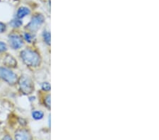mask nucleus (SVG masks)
Segmentation results:
<instances>
[{
    "label": "nucleus",
    "instance_id": "nucleus-3",
    "mask_svg": "<svg viewBox=\"0 0 159 140\" xmlns=\"http://www.w3.org/2000/svg\"><path fill=\"white\" fill-rule=\"evenodd\" d=\"M20 91L24 94H29L33 90V84L30 79L27 76H22L19 80Z\"/></svg>",
    "mask_w": 159,
    "mask_h": 140
},
{
    "label": "nucleus",
    "instance_id": "nucleus-14",
    "mask_svg": "<svg viewBox=\"0 0 159 140\" xmlns=\"http://www.w3.org/2000/svg\"><path fill=\"white\" fill-rule=\"evenodd\" d=\"M24 38H25V40H26L28 43H30L32 41V38H33L31 36V35L29 34V33H25V34H24Z\"/></svg>",
    "mask_w": 159,
    "mask_h": 140
},
{
    "label": "nucleus",
    "instance_id": "nucleus-8",
    "mask_svg": "<svg viewBox=\"0 0 159 140\" xmlns=\"http://www.w3.org/2000/svg\"><path fill=\"white\" fill-rule=\"evenodd\" d=\"M4 63L9 67H15L16 65V61L11 55H7L4 58Z\"/></svg>",
    "mask_w": 159,
    "mask_h": 140
},
{
    "label": "nucleus",
    "instance_id": "nucleus-17",
    "mask_svg": "<svg viewBox=\"0 0 159 140\" xmlns=\"http://www.w3.org/2000/svg\"><path fill=\"white\" fill-rule=\"evenodd\" d=\"M4 139H11V137H4Z\"/></svg>",
    "mask_w": 159,
    "mask_h": 140
},
{
    "label": "nucleus",
    "instance_id": "nucleus-5",
    "mask_svg": "<svg viewBox=\"0 0 159 140\" xmlns=\"http://www.w3.org/2000/svg\"><path fill=\"white\" fill-rule=\"evenodd\" d=\"M9 43L12 48L16 50L19 49L24 45V42L19 35L16 34H12L9 35Z\"/></svg>",
    "mask_w": 159,
    "mask_h": 140
},
{
    "label": "nucleus",
    "instance_id": "nucleus-12",
    "mask_svg": "<svg viewBox=\"0 0 159 140\" xmlns=\"http://www.w3.org/2000/svg\"><path fill=\"white\" fill-rule=\"evenodd\" d=\"M50 88H51V86H50V84L49 83L45 82V83L43 84V85H42L43 90L48 91H50Z\"/></svg>",
    "mask_w": 159,
    "mask_h": 140
},
{
    "label": "nucleus",
    "instance_id": "nucleus-7",
    "mask_svg": "<svg viewBox=\"0 0 159 140\" xmlns=\"http://www.w3.org/2000/svg\"><path fill=\"white\" fill-rule=\"evenodd\" d=\"M30 11L29 8H27V7H20V8L17 11V14H16V16L18 19H22V18L25 17V16H27V15L30 14Z\"/></svg>",
    "mask_w": 159,
    "mask_h": 140
},
{
    "label": "nucleus",
    "instance_id": "nucleus-16",
    "mask_svg": "<svg viewBox=\"0 0 159 140\" xmlns=\"http://www.w3.org/2000/svg\"><path fill=\"white\" fill-rule=\"evenodd\" d=\"M5 30H6V25L4 24L3 23L0 22V33L4 32Z\"/></svg>",
    "mask_w": 159,
    "mask_h": 140
},
{
    "label": "nucleus",
    "instance_id": "nucleus-4",
    "mask_svg": "<svg viewBox=\"0 0 159 140\" xmlns=\"http://www.w3.org/2000/svg\"><path fill=\"white\" fill-rule=\"evenodd\" d=\"M44 17L41 14H36L32 18L31 21L27 25V28L31 31H36L44 22Z\"/></svg>",
    "mask_w": 159,
    "mask_h": 140
},
{
    "label": "nucleus",
    "instance_id": "nucleus-6",
    "mask_svg": "<svg viewBox=\"0 0 159 140\" xmlns=\"http://www.w3.org/2000/svg\"><path fill=\"white\" fill-rule=\"evenodd\" d=\"M15 138L16 139H30L31 137L27 131L22 129V130H19L16 132Z\"/></svg>",
    "mask_w": 159,
    "mask_h": 140
},
{
    "label": "nucleus",
    "instance_id": "nucleus-15",
    "mask_svg": "<svg viewBox=\"0 0 159 140\" xmlns=\"http://www.w3.org/2000/svg\"><path fill=\"white\" fill-rule=\"evenodd\" d=\"M45 103L48 108H50V96L48 95L45 100Z\"/></svg>",
    "mask_w": 159,
    "mask_h": 140
},
{
    "label": "nucleus",
    "instance_id": "nucleus-11",
    "mask_svg": "<svg viewBox=\"0 0 159 140\" xmlns=\"http://www.w3.org/2000/svg\"><path fill=\"white\" fill-rule=\"evenodd\" d=\"M23 24V22L20 21L19 19H16V20H13V21L11 22V25L13 27H20V25Z\"/></svg>",
    "mask_w": 159,
    "mask_h": 140
},
{
    "label": "nucleus",
    "instance_id": "nucleus-13",
    "mask_svg": "<svg viewBox=\"0 0 159 140\" xmlns=\"http://www.w3.org/2000/svg\"><path fill=\"white\" fill-rule=\"evenodd\" d=\"M7 49V45L4 43L0 41V52H3Z\"/></svg>",
    "mask_w": 159,
    "mask_h": 140
},
{
    "label": "nucleus",
    "instance_id": "nucleus-1",
    "mask_svg": "<svg viewBox=\"0 0 159 140\" xmlns=\"http://www.w3.org/2000/svg\"><path fill=\"white\" fill-rule=\"evenodd\" d=\"M20 57L25 65L30 67H37L40 62V58L38 53L30 49L23 50L20 52Z\"/></svg>",
    "mask_w": 159,
    "mask_h": 140
},
{
    "label": "nucleus",
    "instance_id": "nucleus-10",
    "mask_svg": "<svg viewBox=\"0 0 159 140\" xmlns=\"http://www.w3.org/2000/svg\"><path fill=\"white\" fill-rule=\"evenodd\" d=\"M43 38H44V40L47 44L50 45V34L48 31H44L43 32Z\"/></svg>",
    "mask_w": 159,
    "mask_h": 140
},
{
    "label": "nucleus",
    "instance_id": "nucleus-9",
    "mask_svg": "<svg viewBox=\"0 0 159 140\" xmlns=\"http://www.w3.org/2000/svg\"><path fill=\"white\" fill-rule=\"evenodd\" d=\"M32 116L35 120H40L43 118L44 113L40 111H35L32 113Z\"/></svg>",
    "mask_w": 159,
    "mask_h": 140
},
{
    "label": "nucleus",
    "instance_id": "nucleus-2",
    "mask_svg": "<svg viewBox=\"0 0 159 140\" xmlns=\"http://www.w3.org/2000/svg\"><path fill=\"white\" fill-rule=\"evenodd\" d=\"M0 77L10 84H14L18 79L16 74L5 67H0Z\"/></svg>",
    "mask_w": 159,
    "mask_h": 140
}]
</instances>
